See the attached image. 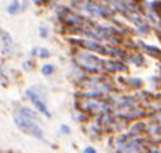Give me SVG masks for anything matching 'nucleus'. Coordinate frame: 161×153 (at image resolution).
Segmentation results:
<instances>
[{"label":"nucleus","mask_w":161,"mask_h":153,"mask_svg":"<svg viewBox=\"0 0 161 153\" xmlns=\"http://www.w3.org/2000/svg\"><path fill=\"white\" fill-rule=\"evenodd\" d=\"M15 122L24 133L30 134L36 138H43V130L36 121L33 110L28 108H19L15 114Z\"/></svg>","instance_id":"f257e3e1"},{"label":"nucleus","mask_w":161,"mask_h":153,"mask_svg":"<svg viewBox=\"0 0 161 153\" xmlns=\"http://www.w3.org/2000/svg\"><path fill=\"white\" fill-rule=\"evenodd\" d=\"M27 96L30 97V100L33 102V105L37 108L39 112H42L44 116H50V112H49V109H47V106H46V103H44V100L40 97V94L34 90V87L27 90Z\"/></svg>","instance_id":"f03ea898"},{"label":"nucleus","mask_w":161,"mask_h":153,"mask_svg":"<svg viewBox=\"0 0 161 153\" xmlns=\"http://www.w3.org/2000/svg\"><path fill=\"white\" fill-rule=\"evenodd\" d=\"M83 8L87 10L89 13L96 15V16H108V15H111V10L108 9L107 6L98 5V3H95V2H86Z\"/></svg>","instance_id":"7ed1b4c3"},{"label":"nucleus","mask_w":161,"mask_h":153,"mask_svg":"<svg viewBox=\"0 0 161 153\" xmlns=\"http://www.w3.org/2000/svg\"><path fill=\"white\" fill-rule=\"evenodd\" d=\"M80 44L84 46V47H87V49H90V50L99 52V53H102V54H107V53H109V52H111L109 49H107V47H103V46L98 44V43H95V41H87V40H80Z\"/></svg>","instance_id":"20e7f679"},{"label":"nucleus","mask_w":161,"mask_h":153,"mask_svg":"<svg viewBox=\"0 0 161 153\" xmlns=\"http://www.w3.org/2000/svg\"><path fill=\"white\" fill-rule=\"evenodd\" d=\"M0 37L3 38V44H5V49L6 52H10V50L14 49V43H12V38H10V35L5 31L0 30Z\"/></svg>","instance_id":"39448f33"},{"label":"nucleus","mask_w":161,"mask_h":153,"mask_svg":"<svg viewBox=\"0 0 161 153\" xmlns=\"http://www.w3.org/2000/svg\"><path fill=\"white\" fill-rule=\"evenodd\" d=\"M19 6H21L19 2H18V0H15V2H12V3L9 5V8H8V12H9L10 15H15V13H18V10L21 9Z\"/></svg>","instance_id":"423d86ee"},{"label":"nucleus","mask_w":161,"mask_h":153,"mask_svg":"<svg viewBox=\"0 0 161 153\" xmlns=\"http://www.w3.org/2000/svg\"><path fill=\"white\" fill-rule=\"evenodd\" d=\"M53 71H55L53 65H50V64L43 65V68H42V72H43L44 75H50V74H53Z\"/></svg>","instance_id":"0eeeda50"},{"label":"nucleus","mask_w":161,"mask_h":153,"mask_svg":"<svg viewBox=\"0 0 161 153\" xmlns=\"http://www.w3.org/2000/svg\"><path fill=\"white\" fill-rule=\"evenodd\" d=\"M40 56H42V58H47V56H49V50L40 49Z\"/></svg>","instance_id":"6e6552de"},{"label":"nucleus","mask_w":161,"mask_h":153,"mask_svg":"<svg viewBox=\"0 0 161 153\" xmlns=\"http://www.w3.org/2000/svg\"><path fill=\"white\" fill-rule=\"evenodd\" d=\"M40 35H42V37H46V35H47V33H46V28H40Z\"/></svg>","instance_id":"1a4fd4ad"},{"label":"nucleus","mask_w":161,"mask_h":153,"mask_svg":"<svg viewBox=\"0 0 161 153\" xmlns=\"http://www.w3.org/2000/svg\"><path fill=\"white\" fill-rule=\"evenodd\" d=\"M84 152H86V153H95L96 150H95V149H92V147H86V149H84Z\"/></svg>","instance_id":"9d476101"},{"label":"nucleus","mask_w":161,"mask_h":153,"mask_svg":"<svg viewBox=\"0 0 161 153\" xmlns=\"http://www.w3.org/2000/svg\"><path fill=\"white\" fill-rule=\"evenodd\" d=\"M61 131H64V133H69V128L68 127H61Z\"/></svg>","instance_id":"9b49d317"},{"label":"nucleus","mask_w":161,"mask_h":153,"mask_svg":"<svg viewBox=\"0 0 161 153\" xmlns=\"http://www.w3.org/2000/svg\"><path fill=\"white\" fill-rule=\"evenodd\" d=\"M0 77H2V69H0Z\"/></svg>","instance_id":"f8f14e48"}]
</instances>
